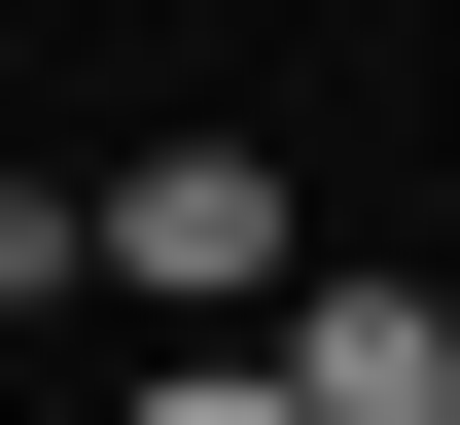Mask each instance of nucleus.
<instances>
[{
    "label": "nucleus",
    "instance_id": "obj_1",
    "mask_svg": "<svg viewBox=\"0 0 460 425\" xmlns=\"http://www.w3.org/2000/svg\"><path fill=\"white\" fill-rule=\"evenodd\" d=\"M71 284H142V319H177V355H248V319H284V284H319V213H284V178H248V142H142V178H71Z\"/></svg>",
    "mask_w": 460,
    "mask_h": 425
},
{
    "label": "nucleus",
    "instance_id": "obj_2",
    "mask_svg": "<svg viewBox=\"0 0 460 425\" xmlns=\"http://www.w3.org/2000/svg\"><path fill=\"white\" fill-rule=\"evenodd\" d=\"M142 425H284V355H177V390H142Z\"/></svg>",
    "mask_w": 460,
    "mask_h": 425
}]
</instances>
